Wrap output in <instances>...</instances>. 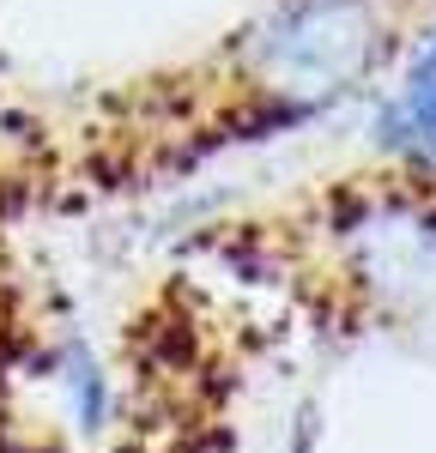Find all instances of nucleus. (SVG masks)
Listing matches in <instances>:
<instances>
[{"label":"nucleus","instance_id":"3","mask_svg":"<svg viewBox=\"0 0 436 453\" xmlns=\"http://www.w3.org/2000/svg\"><path fill=\"white\" fill-rule=\"evenodd\" d=\"M418 79H436V49L424 55V61H418Z\"/></svg>","mask_w":436,"mask_h":453},{"label":"nucleus","instance_id":"2","mask_svg":"<svg viewBox=\"0 0 436 453\" xmlns=\"http://www.w3.org/2000/svg\"><path fill=\"white\" fill-rule=\"evenodd\" d=\"M382 140L436 164V79H412V91L382 115Z\"/></svg>","mask_w":436,"mask_h":453},{"label":"nucleus","instance_id":"1","mask_svg":"<svg viewBox=\"0 0 436 453\" xmlns=\"http://www.w3.org/2000/svg\"><path fill=\"white\" fill-rule=\"evenodd\" d=\"M267 61L285 79H346L370 61L363 0H297L267 31Z\"/></svg>","mask_w":436,"mask_h":453}]
</instances>
